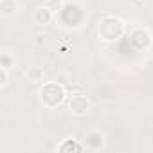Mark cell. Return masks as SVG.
<instances>
[{
	"instance_id": "1",
	"label": "cell",
	"mask_w": 153,
	"mask_h": 153,
	"mask_svg": "<svg viewBox=\"0 0 153 153\" xmlns=\"http://www.w3.org/2000/svg\"><path fill=\"white\" fill-rule=\"evenodd\" d=\"M38 97H40V103L49 108V110H54L58 106H61L67 99V90L61 83L58 81H47L40 87L38 90Z\"/></svg>"
},
{
	"instance_id": "11",
	"label": "cell",
	"mask_w": 153,
	"mask_h": 153,
	"mask_svg": "<svg viewBox=\"0 0 153 153\" xmlns=\"http://www.w3.org/2000/svg\"><path fill=\"white\" fill-rule=\"evenodd\" d=\"M9 83V68L0 65V87H6Z\"/></svg>"
},
{
	"instance_id": "4",
	"label": "cell",
	"mask_w": 153,
	"mask_h": 153,
	"mask_svg": "<svg viewBox=\"0 0 153 153\" xmlns=\"http://www.w3.org/2000/svg\"><path fill=\"white\" fill-rule=\"evenodd\" d=\"M67 108L74 115H85L90 110V99L83 94H72L67 99Z\"/></svg>"
},
{
	"instance_id": "10",
	"label": "cell",
	"mask_w": 153,
	"mask_h": 153,
	"mask_svg": "<svg viewBox=\"0 0 153 153\" xmlns=\"http://www.w3.org/2000/svg\"><path fill=\"white\" fill-rule=\"evenodd\" d=\"M0 65L11 68V67L15 65V56L9 54V52H2V54H0Z\"/></svg>"
},
{
	"instance_id": "7",
	"label": "cell",
	"mask_w": 153,
	"mask_h": 153,
	"mask_svg": "<svg viewBox=\"0 0 153 153\" xmlns=\"http://www.w3.org/2000/svg\"><path fill=\"white\" fill-rule=\"evenodd\" d=\"M83 149H87L85 144L79 142V140H76V139H65L58 146V151L59 153H81Z\"/></svg>"
},
{
	"instance_id": "9",
	"label": "cell",
	"mask_w": 153,
	"mask_h": 153,
	"mask_svg": "<svg viewBox=\"0 0 153 153\" xmlns=\"http://www.w3.org/2000/svg\"><path fill=\"white\" fill-rule=\"evenodd\" d=\"M18 9H20L18 0H0V15L4 18H9V16L16 15Z\"/></svg>"
},
{
	"instance_id": "5",
	"label": "cell",
	"mask_w": 153,
	"mask_h": 153,
	"mask_svg": "<svg viewBox=\"0 0 153 153\" xmlns=\"http://www.w3.org/2000/svg\"><path fill=\"white\" fill-rule=\"evenodd\" d=\"M83 144L88 151H99L105 148V135L99 130H90V131H87Z\"/></svg>"
},
{
	"instance_id": "3",
	"label": "cell",
	"mask_w": 153,
	"mask_h": 153,
	"mask_svg": "<svg viewBox=\"0 0 153 153\" xmlns=\"http://www.w3.org/2000/svg\"><path fill=\"white\" fill-rule=\"evenodd\" d=\"M128 40H130V45H131L133 49H137V51H146V49H149V45H151V42H153L151 33H149L148 29H144V27H135V29H131Z\"/></svg>"
},
{
	"instance_id": "2",
	"label": "cell",
	"mask_w": 153,
	"mask_h": 153,
	"mask_svg": "<svg viewBox=\"0 0 153 153\" xmlns=\"http://www.w3.org/2000/svg\"><path fill=\"white\" fill-rule=\"evenodd\" d=\"M97 33H99V38L106 43H114L117 42L119 38H123L124 34V22L119 18V16H112V15H106L99 20L97 24Z\"/></svg>"
},
{
	"instance_id": "8",
	"label": "cell",
	"mask_w": 153,
	"mask_h": 153,
	"mask_svg": "<svg viewBox=\"0 0 153 153\" xmlns=\"http://www.w3.org/2000/svg\"><path fill=\"white\" fill-rule=\"evenodd\" d=\"M25 78H27V81H31L33 85H40V83H43V79H45V72H43L42 67L31 65V67L25 68Z\"/></svg>"
},
{
	"instance_id": "6",
	"label": "cell",
	"mask_w": 153,
	"mask_h": 153,
	"mask_svg": "<svg viewBox=\"0 0 153 153\" xmlns=\"http://www.w3.org/2000/svg\"><path fill=\"white\" fill-rule=\"evenodd\" d=\"M52 20H54V11H52L49 6H40V7H36V9L33 11V22H34L36 25L45 27V25H49Z\"/></svg>"
}]
</instances>
